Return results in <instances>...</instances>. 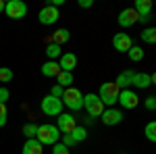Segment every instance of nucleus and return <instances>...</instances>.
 Returning <instances> with one entry per match:
<instances>
[{
  "label": "nucleus",
  "instance_id": "obj_1",
  "mask_svg": "<svg viewBox=\"0 0 156 154\" xmlns=\"http://www.w3.org/2000/svg\"><path fill=\"white\" fill-rule=\"evenodd\" d=\"M119 85L115 81H106L100 85V90H98V98H100V102L104 104V108H112L117 104V100H119Z\"/></svg>",
  "mask_w": 156,
  "mask_h": 154
},
{
  "label": "nucleus",
  "instance_id": "obj_2",
  "mask_svg": "<svg viewBox=\"0 0 156 154\" xmlns=\"http://www.w3.org/2000/svg\"><path fill=\"white\" fill-rule=\"evenodd\" d=\"M62 106H67L69 110L73 113H79L81 108H83V94L77 90V88H65V92H62Z\"/></svg>",
  "mask_w": 156,
  "mask_h": 154
},
{
  "label": "nucleus",
  "instance_id": "obj_3",
  "mask_svg": "<svg viewBox=\"0 0 156 154\" xmlns=\"http://www.w3.org/2000/svg\"><path fill=\"white\" fill-rule=\"evenodd\" d=\"M36 140L42 146H54V144H58L60 140V131L56 125H40L37 127V133H36Z\"/></svg>",
  "mask_w": 156,
  "mask_h": 154
},
{
  "label": "nucleus",
  "instance_id": "obj_4",
  "mask_svg": "<svg viewBox=\"0 0 156 154\" xmlns=\"http://www.w3.org/2000/svg\"><path fill=\"white\" fill-rule=\"evenodd\" d=\"M42 113L44 115H48V117H58L60 113H62V100L60 98H54V96H44V100H42Z\"/></svg>",
  "mask_w": 156,
  "mask_h": 154
},
{
  "label": "nucleus",
  "instance_id": "obj_5",
  "mask_svg": "<svg viewBox=\"0 0 156 154\" xmlns=\"http://www.w3.org/2000/svg\"><path fill=\"white\" fill-rule=\"evenodd\" d=\"M83 108L87 110L90 117H100L102 110H104V104L100 102L98 94H85L83 96Z\"/></svg>",
  "mask_w": 156,
  "mask_h": 154
},
{
  "label": "nucleus",
  "instance_id": "obj_6",
  "mask_svg": "<svg viewBox=\"0 0 156 154\" xmlns=\"http://www.w3.org/2000/svg\"><path fill=\"white\" fill-rule=\"evenodd\" d=\"M4 13L11 19H23L27 15V4L23 0H9V2H4Z\"/></svg>",
  "mask_w": 156,
  "mask_h": 154
},
{
  "label": "nucleus",
  "instance_id": "obj_7",
  "mask_svg": "<svg viewBox=\"0 0 156 154\" xmlns=\"http://www.w3.org/2000/svg\"><path fill=\"white\" fill-rule=\"evenodd\" d=\"M56 119H58V121H56V127H58L60 135H65V133H71V131L77 127V119L73 117L71 113H60Z\"/></svg>",
  "mask_w": 156,
  "mask_h": 154
},
{
  "label": "nucleus",
  "instance_id": "obj_8",
  "mask_svg": "<svg viewBox=\"0 0 156 154\" xmlns=\"http://www.w3.org/2000/svg\"><path fill=\"white\" fill-rule=\"evenodd\" d=\"M117 102H119L125 110H131V108H135L137 104H140V98H137V94H135L133 90H121Z\"/></svg>",
  "mask_w": 156,
  "mask_h": 154
},
{
  "label": "nucleus",
  "instance_id": "obj_9",
  "mask_svg": "<svg viewBox=\"0 0 156 154\" xmlns=\"http://www.w3.org/2000/svg\"><path fill=\"white\" fill-rule=\"evenodd\" d=\"M58 9H54V6H44V9H42V11L37 13V21H40V23L42 25H54L56 23V21H58Z\"/></svg>",
  "mask_w": 156,
  "mask_h": 154
},
{
  "label": "nucleus",
  "instance_id": "obj_10",
  "mask_svg": "<svg viewBox=\"0 0 156 154\" xmlns=\"http://www.w3.org/2000/svg\"><path fill=\"white\" fill-rule=\"evenodd\" d=\"M100 119H102L104 125L112 127V125H119L121 121H123V113H121L119 108H104L102 115H100Z\"/></svg>",
  "mask_w": 156,
  "mask_h": 154
},
{
  "label": "nucleus",
  "instance_id": "obj_11",
  "mask_svg": "<svg viewBox=\"0 0 156 154\" xmlns=\"http://www.w3.org/2000/svg\"><path fill=\"white\" fill-rule=\"evenodd\" d=\"M137 23V13L133 11V6H129V9H125V11L119 13V25L123 27V29H129L131 25Z\"/></svg>",
  "mask_w": 156,
  "mask_h": 154
},
{
  "label": "nucleus",
  "instance_id": "obj_12",
  "mask_svg": "<svg viewBox=\"0 0 156 154\" xmlns=\"http://www.w3.org/2000/svg\"><path fill=\"white\" fill-rule=\"evenodd\" d=\"M112 46H115V50H119V52H127L133 46V40H131L129 34H117V36L112 38Z\"/></svg>",
  "mask_w": 156,
  "mask_h": 154
},
{
  "label": "nucleus",
  "instance_id": "obj_13",
  "mask_svg": "<svg viewBox=\"0 0 156 154\" xmlns=\"http://www.w3.org/2000/svg\"><path fill=\"white\" fill-rule=\"evenodd\" d=\"M58 67H60V71H67V73H71L73 69L77 67V56H75L73 52H65V54H60Z\"/></svg>",
  "mask_w": 156,
  "mask_h": 154
},
{
  "label": "nucleus",
  "instance_id": "obj_14",
  "mask_svg": "<svg viewBox=\"0 0 156 154\" xmlns=\"http://www.w3.org/2000/svg\"><path fill=\"white\" fill-rule=\"evenodd\" d=\"M154 83V75H150V73H133V88H140V90H144V88H150Z\"/></svg>",
  "mask_w": 156,
  "mask_h": 154
},
{
  "label": "nucleus",
  "instance_id": "obj_15",
  "mask_svg": "<svg viewBox=\"0 0 156 154\" xmlns=\"http://www.w3.org/2000/svg\"><path fill=\"white\" fill-rule=\"evenodd\" d=\"M115 83L119 85V90H129L131 88V83H133V71H121L119 73V77L115 79Z\"/></svg>",
  "mask_w": 156,
  "mask_h": 154
},
{
  "label": "nucleus",
  "instance_id": "obj_16",
  "mask_svg": "<svg viewBox=\"0 0 156 154\" xmlns=\"http://www.w3.org/2000/svg\"><path fill=\"white\" fill-rule=\"evenodd\" d=\"M23 154H44V146L37 142L36 138H31L23 144Z\"/></svg>",
  "mask_w": 156,
  "mask_h": 154
},
{
  "label": "nucleus",
  "instance_id": "obj_17",
  "mask_svg": "<svg viewBox=\"0 0 156 154\" xmlns=\"http://www.w3.org/2000/svg\"><path fill=\"white\" fill-rule=\"evenodd\" d=\"M133 11L137 13V17H148L150 11H152V2L150 0H135Z\"/></svg>",
  "mask_w": 156,
  "mask_h": 154
},
{
  "label": "nucleus",
  "instance_id": "obj_18",
  "mask_svg": "<svg viewBox=\"0 0 156 154\" xmlns=\"http://www.w3.org/2000/svg\"><path fill=\"white\" fill-rule=\"evenodd\" d=\"M58 73H60V67L56 60H48V63L42 65V75L44 77H56Z\"/></svg>",
  "mask_w": 156,
  "mask_h": 154
},
{
  "label": "nucleus",
  "instance_id": "obj_19",
  "mask_svg": "<svg viewBox=\"0 0 156 154\" xmlns=\"http://www.w3.org/2000/svg\"><path fill=\"white\" fill-rule=\"evenodd\" d=\"M56 85H60L62 90L65 88H71V83H73V73H67V71H60L58 75H56Z\"/></svg>",
  "mask_w": 156,
  "mask_h": 154
},
{
  "label": "nucleus",
  "instance_id": "obj_20",
  "mask_svg": "<svg viewBox=\"0 0 156 154\" xmlns=\"http://www.w3.org/2000/svg\"><path fill=\"white\" fill-rule=\"evenodd\" d=\"M69 38H71V34H69V29H65V27H60V29H56L54 31V44H65V42H69Z\"/></svg>",
  "mask_w": 156,
  "mask_h": 154
},
{
  "label": "nucleus",
  "instance_id": "obj_21",
  "mask_svg": "<svg viewBox=\"0 0 156 154\" xmlns=\"http://www.w3.org/2000/svg\"><path fill=\"white\" fill-rule=\"evenodd\" d=\"M140 38H142V42H146V44H154L156 42V29L154 27H144V31L140 34Z\"/></svg>",
  "mask_w": 156,
  "mask_h": 154
},
{
  "label": "nucleus",
  "instance_id": "obj_22",
  "mask_svg": "<svg viewBox=\"0 0 156 154\" xmlns=\"http://www.w3.org/2000/svg\"><path fill=\"white\" fill-rule=\"evenodd\" d=\"M69 135L75 140V144H77V142H83V140H87V129H85V127H81V125H77V127H75Z\"/></svg>",
  "mask_w": 156,
  "mask_h": 154
},
{
  "label": "nucleus",
  "instance_id": "obj_23",
  "mask_svg": "<svg viewBox=\"0 0 156 154\" xmlns=\"http://www.w3.org/2000/svg\"><path fill=\"white\" fill-rule=\"evenodd\" d=\"M127 54H129V59H131L133 63H140V60L144 59V48H140V46H131L129 50H127Z\"/></svg>",
  "mask_w": 156,
  "mask_h": 154
},
{
  "label": "nucleus",
  "instance_id": "obj_24",
  "mask_svg": "<svg viewBox=\"0 0 156 154\" xmlns=\"http://www.w3.org/2000/svg\"><path fill=\"white\" fill-rule=\"evenodd\" d=\"M46 54H48L50 60L58 59V56H60V46H58V44H54V42H50L48 46H46Z\"/></svg>",
  "mask_w": 156,
  "mask_h": 154
},
{
  "label": "nucleus",
  "instance_id": "obj_25",
  "mask_svg": "<svg viewBox=\"0 0 156 154\" xmlns=\"http://www.w3.org/2000/svg\"><path fill=\"white\" fill-rule=\"evenodd\" d=\"M146 138H148L150 142H156V123L154 121H150V123L146 125Z\"/></svg>",
  "mask_w": 156,
  "mask_h": 154
},
{
  "label": "nucleus",
  "instance_id": "obj_26",
  "mask_svg": "<svg viewBox=\"0 0 156 154\" xmlns=\"http://www.w3.org/2000/svg\"><path fill=\"white\" fill-rule=\"evenodd\" d=\"M37 133V125H34V123H27L23 127V135L27 138V140H31V138H36Z\"/></svg>",
  "mask_w": 156,
  "mask_h": 154
},
{
  "label": "nucleus",
  "instance_id": "obj_27",
  "mask_svg": "<svg viewBox=\"0 0 156 154\" xmlns=\"http://www.w3.org/2000/svg\"><path fill=\"white\" fill-rule=\"evenodd\" d=\"M12 79V71L9 67H0V83H9Z\"/></svg>",
  "mask_w": 156,
  "mask_h": 154
},
{
  "label": "nucleus",
  "instance_id": "obj_28",
  "mask_svg": "<svg viewBox=\"0 0 156 154\" xmlns=\"http://www.w3.org/2000/svg\"><path fill=\"white\" fill-rule=\"evenodd\" d=\"M6 119H9L6 104H0V127H4V125H6Z\"/></svg>",
  "mask_w": 156,
  "mask_h": 154
},
{
  "label": "nucleus",
  "instance_id": "obj_29",
  "mask_svg": "<svg viewBox=\"0 0 156 154\" xmlns=\"http://www.w3.org/2000/svg\"><path fill=\"white\" fill-rule=\"evenodd\" d=\"M52 154H71V152H69L67 146H62V144H54V146H52Z\"/></svg>",
  "mask_w": 156,
  "mask_h": 154
},
{
  "label": "nucleus",
  "instance_id": "obj_30",
  "mask_svg": "<svg viewBox=\"0 0 156 154\" xmlns=\"http://www.w3.org/2000/svg\"><path fill=\"white\" fill-rule=\"evenodd\" d=\"M144 106L148 108V110H154V108H156V98H154V96H148L146 102H144Z\"/></svg>",
  "mask_w": 156,
  "mask_h": 154
},
{
  "label": "nucleus",
  "instance_id": "obj_31",
  "mask_svg": "<svg viewBox=\"0 0 156 154\" xmlns=\"http://www.w3.org/2000/svg\"><path fill=\"white\" fill-rule=\"evenodd\" d=\"M11 98V92L6 88H0V104H6V100Z\"/></svg>",
  "mask_w": 156,
  "mask_h": 154
},
{
  "label": "nucleus",
  "instance_id": "obj_32",
  "mask_svg": "<svg viewBox=\"0 0 156 154\" xmlns=\"http://www.w3.org/2000/svg\"><path fill=\"white\" fill-rule=\"evenodd\" d=\"M62 146H67V148H73V146H75V140H73L69 133H65V135H62Z\"/></svg>",
  "mask_w": 156,
  "mask_h": 154
},
{
  "label": "nucleus",
  "instance_id": "obj_33",
  "mask_svg": "<svg viewBox=\"0 0 156 154\" xmlns=\"http://www.w3.org/2000/svg\"><path fill=\"white\" fill-rule=\"evenodd\" d=\"M62 88L60 85H52V90H50V96H54V98H62Z\"/></svg>",
  "mask_w": 156,
  "mask_h": 154
},
{
  "label": "nucleus",
  "instance_id": "obj_34",
  "mask_svg": "<svg viewBox=\"0 0 156 154\" xmlns=\"http://www.w3.org/2000/svg\"><path fill=\"white\" fill-rule=\"evenodd\" d=\"M92 4H94L92 0H79V6H81V9H90Z\"/></svg>",
  "mask_w": 156,
  "mask_h": 154
},
{
  "label": "nucleus",
  "instance_id": "obj_35",
  "mask_svg": "<svg viewBox=\"0 0 156 154\" xmlns=\"http://www.w3.org/2000/svg\"><path fill=\"white\" fill-rule=\"evenodd\" d=\"M152 21V15H148V17H137V23H150Z\"/></svg>",
  "mask_w": 156,
  "mask_h": 154
},
{
  "label": "nucleus",
  "instance_id": "obj_36",
  "mask_svg": "<svg viewBox=\"0 0 156 154\" xmlns=\"http://www.w3.org/2000/svg\"><path fill=\"white\" fill-rule=\"evenodd\" d=\"M0 13H4V2L0 0Z\"/></svg>",
  "mask_w": 156,
  "mask_h": 154
},
{
  "label": "nucleus",
  "instance_id": "obj_37",
  "mask_svg": "<svg viewBox=\"0 0 156 154\" xmlns=\"http://www.w3.org/2000/svg\"><path fill=\"white\" fill-rule=\"evenodd\" d=\"M121 154H125V152H121Z\"/></svg>",
  "mask_w": 156,
  "mask_h": 154
}]
</instances>
